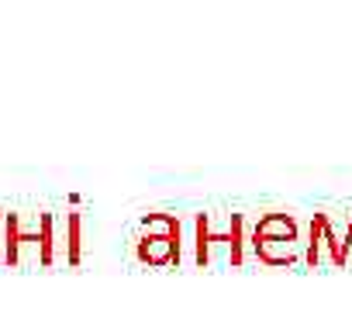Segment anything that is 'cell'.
<instances>
[{
  "label": "cell",
  "instance_id": "7a4b0ae2",
  "mask_svg": "<svg viewBox=\"0 0 352 310\" xmlns=\"http://www.w3.org/2000/svg\"><path fill=\"white\" fill-rule=\"evenodd\" d=\"M249 241H300V231L290 214H266L256 221Z\"/></svg>",
  "mask_w": 352,
  "mask_h": 310
},
{
  "label": "cell",
  "instance_id": "6da1fadb",
  "mask_svg": "<svg viewBox=\"0 0 352 310\" xmlns=\"http://www.w3.org/2000/svg\"><path fill=\"white\" fill-rule=\"evenodd\" d=\"M180 217L173 214H148L138 228L135 238V255L148 265H173V262H184L180 255Z\"/></svg>",
  "mask_w": 352,
  "mask_h": 310
}]
</instances>
